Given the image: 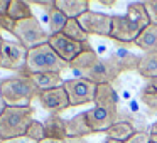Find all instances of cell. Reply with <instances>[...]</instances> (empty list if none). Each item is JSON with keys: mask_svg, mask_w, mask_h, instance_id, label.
I'll list each match as a JSON object with an SVG mask.
<instances>
[{"mask_svg": "<svg viewBox=\"0 0 157 143\" xmlns=\"http://www.w3.org/2000/svg\"><path fill=\"white\" fill-rule=\"evenodd\" d=\"M56 9H59L68 19H79L90 10V2L88 0H56Z\"/></svg>", "mask_w": 157, "mask_h": 143, "instance_id": "18", "label": "cell"}, {"mask_svg": "<svg viewBox=\"0 0 157 143\" xmlns=\"http://www.w3.org/2000/svg\"><path fill=\"white\" fill-rule=\"evenodd\" d=\"M98 59H100L98 52L93 49V46L90 44V42H86L85 49L81 51V54H79L73 62H69V69L73 71L75 78L83 79L86 74V71H90V69L98 62Z\"/></svg>", "mask_w": 157, "mask_h": 143, "instance_id": "12", "label": "cell"}, {"mask_svg": "<svg viewBox=\"0 0 157 143\" xmlns=\"http://www.w3.org/2000/svg\"><path fill=\"white\" fill-rule=\"evenodd\" d=\"M48 14H49V34L51 35L61 34L63 29H64V25H66V22H68V17L56 7L51 9Z\"/></svg>", "mask_w": 157, "mask_h": 143, "instance_id": "26", "label": "cell"}, {"mask_svg": "<svg viewBox=\"0 0 157 143\" xmlns=\"http://www.w3.org/2000/svg\"><path fill=\"white\" fill-rule=\"evenodd\" d=\"M4 42H5V39L0 35V52H2V46H4Z\"/></svg>", "mask_w": 157, "mask_h": 143, "instance_id": "40", "label": "cell"}, {"mask_svg": "<svg viewBox=\"0 0 157 143\" xmlns=\"http://www.w3.org/2000/svg\"><path fill=\"white\" fill-rule=\"evenodd\" d=\"M135 131L137 130H135V126H133V123H130V121H117V123H113L105 133H106L108 138H113V140H118V141L125 143Z\"/></svg>", "mask_w": 157, "mask_h": 143, "instance_id": "24", "label": "cell"}, {"mask_svg": "<svg viewBox=\"0 0 157 143\" xmlns=\"http://www.w3.org/2000/svg\"><path fill=\"white\" fill-rule=\"evenodd\" d=\"M150 24L144 2H132L127 5L123 15H112L110 39L117 44H133L142 31Z\"/></svg>", "mask_w": 157, "mask_h": 143, "instance_id": "1", "label": "cell"}, {"mask_svg": "<svg viewBox=\"0 0 157 143\" xmlns=\"http://www.w3.org/2000/svg\"><path fill=\"white\" fill-rule=\"evenodd\" d=\"M137 72L144 79H152L157 78V52H145L140 56V62L137 66Z\"/></svg>", "mask_w": 157, "mask_h": 143, "instance_id": "21", "label": "cell"}, {"mask_svg": "<svg viewBox=\"0 0 157 143\" xmlns=\"http://www.w3.org/2000/svg\"><path fill=\"white\" fill-rule=\"evenodd\" d=\"M122 74V71L118 69V66L108 57H100L98 62L93 66L90 71H86L85 78L88 81L95 82L96 86L98 84H112L118 76Z\"/></svg>", "mask_w": 157, "mask_h": 143, "instance_id": "9", "label": "cell"}, {"mask_svg": "<svg viewBox=\"0 0 157 143\" xmlns=\"http://www.w3.org/2000/svg\"><path fill=\"white\" fill-rule=\"evenodd\" d=\"M149 133H150V138H152V141H157V121L150 125Z\"/></svg>", "mask_w": 157, "mask_h": 143, "instance_id": "33", "label": "cell"}, {"mask_svg": "<svg viewBox=\"0 0 157 143\" xmlns=\"http://www.w3.org/2000/svg\"><path fill=\"white\" fill-rule=\"evenodd\" d=\"M41 143H66V141H59V140H48V138H46L44 141H41Z\"/></svg>", "mask_w": 157, "mask_h": 143, "instance_id": "38", "label": "cell"}, {"mask_svg": "<svg viewBox=\"0 0 157 143\" xmlns=\"http://www.w3.org/2000/svg\"><path fill=\"white\" fill-rule=\"evenodd\" d=\"M37 99L49 115H59V113L66 111L68 108H71L66 89L63 86L54 88V89H48V91H41L37 94Z\"/></svg>", "mask_w": 157, "mask_h": 143, "instance_id": "11", "label": "cell"}, {"mask_svg": "<svg viewBox=\"0 0 157 143\" xmlns=\"http://www.w3.org/2000/svg\"><path fill=\"white\" fill-rule=\"evenodd\" d=\"M150 143H157V141H152V140H150Z\"/></svg>", "mask_w": 157, "mask_h": 143, "instance_id": "41", "label": "cell"}, {"mask_svg": "<svg viewBox=\"0 0 157 143\" xmlns=\"http://www.w3.org/2000/svg\"><path fill=\"white\" fill-rule=\"evenodd\" d=\"M144 7L147 10L150 24L157 25V0H147V2H144Z\"/></svg>", "mask_w": 157, "mask_h": 143, "instance_id": "29", "label": "cell"}, {"mask_svg": "<svg viewBox=\"0 0 157 143\" xmlns=\"http://www.w3.org/2000/svg\"><path fill=\"white\" fill-rule=\"evenodd\" d=\"M150 133L147 130H137L125 143H150Z\"/></svg>", "mask_w": 157, "mask_h": 143, "instance_id": "28", "label": "cell"}, {"mask_svg": "<svg viewBox=\"0 0 157 143\" xmlns=\"http://www.w3.org/2000/svg\"><path fill=\"white\" fill-rule=\"evenodd\" d=\"M2 143H36V141L31 140V138H27V136H19V138L7 140V141H2Z\"/></svg>", "mask_w": 157, "mask_h": 143, "instance_id": "32", "label": "cell"}, {"mask_svg": "<svg viewBox=\"0 0 157 143\" xmlns=\"http://www.w3.org/2000/svg\"><path fill=\"white\" fill-rule=\"evenodd\" d=\"M34 121L32 106H5L0 115V140L7 141L19 136H25V131Z\"/></svg>", "mask_w": 157, "mask_h": 143, "instance_id": "4", "label": "cell"}, {"mask_svg": "<svg viewBox=\"0 0 157 143\" xmlns=\"http://www.w3.org/2000/svg\"><path fill=\"white\" fill-rule=\"evenodd\" d=\"M29 78L34 81L36 88L41 91H48V89H54V88H59V86L64 84L63 81V76L59 72H42V74H32Z\"/></svg>", "mask_w": 157, "mask_h": 143, "instance_id": "20", "label": "cell"}, {"mask_svg": "<svg viewBox=\"0 0 157 143\" xmlns=\"http://www.w3.org/2000/svg\"><path fill=\"white\" fill-rule=\"evenodd\" d=\"M86 116H88V123H90V128H91L93 133H103L113 125L117 123V116L118 113L115 111H110V109H103V108H91L86 111Z\"/></svg>", "mask_w": 157, "mask_h": 143, "instance_id": "13", "label": "cell"}, {"mask_svg": "<svg viewBox=\"0 0 157 143\" xmlns=\"http://www.w3.org/2000/svg\"><path fill=\"white\" fill-rule=\"evenodd\" d=\"M133 44L139 49H142L144 54L145 52H157V25L149 24Z\"/></svg>", "mask_w": 157, "mask_h": 143, "instance_id": "19", "label": "cell"}, {"mask_svg": "<svg viewBox=\"0 0 157 143\" xmlns=\"http://www.w3.org/2000/svg\"><path fill=\"white\" fill-rule=\"evenodd\" d=\"M46 130V138L48 140H59L66 141L68 140V130H66V119L59 115H49L42 121Z\"/></svg>", "mask_w": 157, "mask_h": 143, "instance_id": "16", "label": "cell"}, {"mask_svg": "<svg viewBox=\"0 0 157 143\" xmlns=\"http://www.w3.org/2000/svg\"><path fill=\"white\" fill-rule=\"evenodd\" d=\"M9 2L10 0H0V15L7 12V7H9Z\"/></svg>", "mask_w": 157, "mask_h": 143, "instance_id": "34", "label": "cell"}, {"mask_svg": "<svg viewBox=\"0 0 157 143\" xmlns=\"http://www.w3.org/2000/svg\"><path fill=\"white\" fill-rule=\"evenodd\" d=\"M66 130H68V138H85L88 135H93L86 111L78 113L73 118L66 119Z\"/></svg>", "mask_w": 157, "mask_h": 143, "instance_id": "17", "label": "cell"}, {"mask_svg": "<svg viewBox=\"0 0 157 143\" xmlns=\"http://www.w3.org/2000/svg\"><path fill=\"white\" fill-rule=\"evenodd\" d=\"M14 27H15V22L9 17L7 14H2L0 15V29L2 31H7V32H14Z\"/></svg>", "mask_w": 157, "mask_h": 143, "instance_id": "30", "label": "cell"}, {"mask_svg": "<svg viewBox=\"0 0 157 143\" xmlns=\"http://www.w3.org/2000/svg\"><path fill=\"white\" fill-rule=\"evenodd\" d=\"M63 88L66 89V94L69 99V106H83L86 103L95 101L96 84L88 79H66Z\"/></svg>", "mask_w": 157, "mask_h": 143, "instance_id": "6", "label": "cell"}, {"mask_svg": "<svg viewBox=\"0 0 157 143\" xmlns=\"http://www.w3.org/2000/svg\"><path fill=\"white\" fill-rule=\"evenodd\" d=\"M108 59H112L118 69L122 72H128V71H137V66L140 62V56L130 52L128 49L123 47V44H113V49L110 52V56H106Z\"/></svg>", "mask_w": 157, "mask_h": 143, "instance_id": "14", "label": "cell"}, {"mask_svg": "<svg viewBox=\"0 0 157 143\" xmlns=\"http://www.w3.org/2000/svg\"><path fill=\"white\" fill-rule=\"evenodd\" d=\"M98 4H100V5H103V7H115L117 2H103V0H100Z\"/></svg>", "mask_w": 157, "mask_h": 143, "instance_id": "36", "label": "cell"}, {"mask_svg": "<svg viewBox=\"0 0 157 143\" xmlns=\"http://www.w3.org/2000/svg\"><path fill=\"white\" fill-rule=\"evenodd\" d=\"M66 143H90V141H86L85 138H68Z\"/></svg>", "mask_w": 157, "mask_h": 143, "instance_id": "35", "label": "cell"}, {"mask_svg": "<svg viewBox=\"0 0 157 143\" xmlns=\"http://www.w3.org/2000/svg\"><path fill=\"white\" fill-rule=\"evenodd\" d=\"M29 4L36 5V7H44L46 12H49L51 9L56 7V0H49V2H42V0H36V2H29Z\"/></svg>", "mask_w": 157, "mask_h": 143, "instance_id": "31", "label": "cell"}, {"mask_svg": "<svg viewBox=\"0 0 157 143\" xmlns=\"http://www.w3.org/2000/svg\"><path fill=\"white\" fill-rule=\"evenodd\" d=\"M140 103H144L149 113H157V78L144 84V88L140 89Z\"/></svg>", "mask_w": 157, "mask_h": 143, "instance_id": "23", "label": "cell"}, {"mask_svg": "<svg viewBox=\"0 0 157 143\" xmlns=\"http://www.w3.org/2000/svg\"><path fill=\"white\" fill-rule=\"evenodd\" d=\"M69 64L64 62L54 49L49 46V42L27 51V57H25V66L17 76H32V74H42V72H59L63 74L64 69H68Z\"/></svg>", "mask_w": 157, "mask_h": 143, "instance_id": "2", "label": "cell"}, {"mask_svg": "<svg viewBox=\"0 0 157 143\" xmlns=\"http://www.w3.org/2000/svg\"><path fill=\"white\" fill-rule=\"evenodd\" d=\"M25 136L31 140H34L36 143H41L46 140V130H44V125H42L41 121H37V119H34V121L31 123V126L27 128V131H25Z\"/></svg>", "mask_w": 157, "mask_h": 143, "instance_id": "27", "label": "cell"}, {"mask_svg": "<svg viewBox=\"0 0 157 143\" xmlns=\"http://www.w3.org/2000/svg\"><path fill=\"white\" fill-rule=\"evenodd\" d=\"M49 46L54 49V52L63 59L64 62H73L79 54L81 51L85 49V44L81 42H76L73 39L66 37L64 34H54V35H49Z\"/></svg>", "mask_w": 157, "mask_h": 143, "instance_id": "10", "label": "cell"}, {"mask_svg": "<svg viewBox=\"0 0 157 143\" xmlns=\"http://www.w3.org/2000/svg\"><path fill=\"white\" fill-rule=\"evenodd\" d=\"M39 89L29 76H12L0 81V99L5 106H31Z\"/></svg>", "mask_w": 157, "mask_h": 143, "instance_id": "3", "label": "cell"}, {"mask_svg": "<svg viewBox=\"0 0 157 143\" xmlns=\"http://www.w3.org/2000/svg\"><path fill=\"white\" fill-rule=\"evenodd\" d=\"M78 20L88 35L110 39V34H112V15L103 14V12L88 10Z\"/></svg>", "mask_w": 157, "mask_h": 143, "instance_id": "7", "label": "cell"}, {"mask_svg": "<svg viewBox=\"0 0 157 143\" xmlns=\"http://www.w3.org/2000/svg\"><path fill=\"white\" fill-rule=\"evenodd\" d=\"M4 109H5V105H4V101L0 99V115H2V111H4Z\"/></svg>", "mask_w": 157, "mask_h": 143, "instance_id": "39", "label": "cell"}, {"mask_svg": "<svg viewBox=\"0 0 157 143\" xmlns=\"http://www.w3.org/2000/svg\"><path fill=\"white\" fill-rule=\"evenodd\" d=\"M63 34L76 42H81V44H86L90 41V35L85 32V29L81 27L78 19H68L64 29H63Z\"/></svg>", "mask_w": 157, "mask_h": 143, "instance_id": "25", "label": "cell"}, {"mask_svg": "<svg viewBox=\"0 0 157 143\" xmlns=\"http://www.w3.org/2000/svg\"><path fill=\"white\" fill-rule=\"evenodd\" d=\"M101 143H123V141H118V140H113V138H108V136H106Z\"/></svg>", "mask_w": 157, "mask_h": 143, "instance_id": "37", "label": "cell"}, {"mask_svg": "<svg viewBox=\"0 0 157 143\" xmlns=\"http://www.w3.org/2000/svg\"><path fill=\"white\" fill-rule=\"evenodd\" d=\"M0 143H2V140H0Z\"/></svg>", "mask_w": 157, "mask_h": 143, "instance_id": "42", "label": "cell"}, {"mask_svg": "<svg viewBox=\"0 0 157 143\" xmlns=\"http://www.w3.org/2000/svg\"><path fill=\"white\" fill-rule=\"evenodd\" d=\"M25 57H27V49L24 46L15 41H5L0 52V68L15 71L19 74L25 66Z\"/></svg>", "mask_w": 157, "mask_h": 143, "instance_id": "8", "label": "cell"}, {"mask_svg": "<svg viewBox=\"0 0 157 143\" xmlns=\"http://www.w3.org/2000/svg\"><path fill=\"white\" fill-rule=\"evenodd\" d=\"M15 39H17L19 44H22L25 49H32L36 46H41L49 42V32H46L41 25V20L37 17H31V19H25V20L21 22H15V27L14 32H12Z\"/></svg>", "mask_w": 157, "mask_h": 143, "instance_id": "5", "label": "cell"}, {"mask_svg": "<svg viewBox=\"0 0 157 143\" xmlns=\"http://www.w3.org/2000/svg\"><path fill=\"white\" fill-rule=\"evenodd\" d=\"M95 106L103 109H110V111L118 113V93L112 84H98L96 86V94H95Z\"/></svg>", "mask_w": 157, "mask_h": 143, "instance_id": "15", "label": "cell"}, {"mask_svg": "<svg viewBox=\"0 0 157 143\" xmlns=\"http://www.w3.org/2000/svg\"><path fill=\"white\" fill-rule=\"evenodd\" d=\"M5 14H7L14 22H21V20H25V19L34 17V12H32V9H31V4L25 2V0H10Z\"/></svg>", "mask_w": 157, "mask_h": 143, "instance_id": "22", "label": "cell"}]
</instances>
